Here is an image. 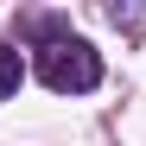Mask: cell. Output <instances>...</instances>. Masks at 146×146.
Masks as SVG:
<instances>
[{
    "mask_svg": "<svg viewBox=\"0 0 146 146\" xmlns=\"http://www.w3.org/2000/svg\"><path fill=\"white\" fill-rule=\"evenodd\" d=\"M38 76L51 83L57 95H89L95 83H102V64H95V51L83 38H51L38 51Z\"/></svg>",
    "mask_w": 146,
    "mask_h": 146,
    "instance_id": "obj_1",
    "label": "cell"
},
{
    "mask_svg": "<svg viewBox=\"0 0 146 146\" xmlns=\"http://www.w3.org/2000/svg\"><path fill=\"white\" fill-rule=\"evenodd\" d=\"M19 76H26L19 51H13V44H0V102H7V95H19Z\"/></svg>",
    "mask_w": 146,
    "mask_h": 146,
    "instance_id": "obj_2",
    "label": "cell"
}]
</instances>
